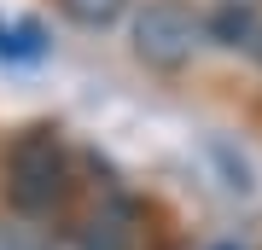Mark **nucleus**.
Returning a JSON list of instances; mask_svg holds the SVG:
<instances>
[{
  "mask_svg": "<svg viewBox=\"0 0 262 250\" xmlns=\"http://www.w3.org/2000/svg\"><path fill=\"white\" fill-rule=\"evenodd\" d=\"M64 192H70V151L58 140V128H24L6 151V204H12V215L35 221V215L64 204Z\"/></svg>",
  "mask_w": 262,
  "mask_h": 250,
  "instance_id": "obj_1",
  "label": "nucleus"
},
{
  "mask_svg": "<svg viewBox=\"0 0 262 250\" xmlns=\"http://www.w3.org/2000/svg\"><path fill=\"white\" fill-rule=\"evenodd\" d=\"M0 250H53L47 233L29 227L24 215H0Z\"/></svg>",
  "mask_w": 262,
  "mask_h": 250,
  "instance_id": "obj_4",
  "label": "nucleus"
},
{
  "mask_svg": "<svg viewBox=\"0 0 262 250\" xmlns=\"http://www.w3.org/2000/svg\"><path fill=\"white\" fill-rule=\"evenodd\" d=\"M58 12L70 24H82V29H111L128 12V0H58Z\"/></svg>",
  "mask_w": 262,
  "mask_h": 250,
  "instance_id": "obj_3",
  "label": "nucleus"
},
{
  "mask_svg": "<svg viewBox=\"0 0 262 250\" xmlns=\"http://www.w3.org/2000/svg\"><path fill=\"white\" fill-rule=\"evenodd\" d=\"M204 35H210V24L198 18L187 0H146V6L134 12V24H128L134 58H140L146 70H163V76L187 70L198 58V47H204Z\"/></svg>",
  "mask_w": 262,
  "mask_h": 250,
  "instance_id": "obj_2",
  "label": "nucleus"
},
{
  "mask_svg": "<svg viewBox=\"0 0 262 250\" xmlns=\"http://www.w3.org/2000/svg\"><path fill=\"white\" fill-rule=\"evenodd\" d=\"M222 6H262V0H222Z\"/></svg>",
  "mask_w": 262,
  "mask_h": 250,
  "instance_id": "obj_5",
  "label": "nucleus"
},
{
  "mask_svg": "<svg viewBox=\"0 0 262 250\" xmlns=\"http://www.w3.org/2000/svg\"><path fill=\"white\" fill-rule=\"evenodd\" d=\"M222 250H233V244H222Z\"/></svg>",
  "mask_w": 262,
  "mask_h": 250,
  "instance_id": "obj_6",
  "label": "nucleus"
}]
</instances>
